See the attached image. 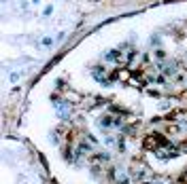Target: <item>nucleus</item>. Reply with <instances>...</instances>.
<instances>
[{
  "label": "nucleus",
  "instance_id": "obj_1",
  "mask_svg": "<svg viewBox=\"0 0 187 184\" xmlns=\"http://www.w3.org/2000/svg\"><path fill=\"white\" fill-rule=\"evenodd\" d=\"M55 40H57V38H53L51 34H45V36H41L38 45H41V49H53V47H55Z\"/></svg>",
  "mask_w": 187,
  "mask_h": 184
},
{
  "label": "nucleus",
  "instance_id": "obj_2",
  "mask_svg": "<svg viewBox=\"0 0 187 184\" xmlns=\"http://www.w3.org/2000/svg\"><path fill=\"white\" fill-rule=\"evenodd\" d=\"M53 11H55V9H53V4H45V6H43V11H41V17H51V15H53Z\"/></svg>",
  "mask_w": 187,
  "mask_h": 184
},
{
  "label": "nucleus",
  "instance_id": "obj_3",
  "mask_svg": "<svg viewBox=\"0 0 187 184\" xmlns=\"http://www.w3.org/2000/svg\"><path fill=\"white\" fill-rule=\"evenodd\" d=\"M21 76H24L21 72H13V74L9 76V81H11V83H19V81H21Z\"/></svg>",
  "mask_w": 187,
  "mask_h": 184
},
{
  "label": "nucleus",
  "instance_id": "obj_4",
  "mask_svg": "<svg viewBox=\"0 0 187 184\" xmlns=\"http://www.w3.org/2000/svg\"><path fill=\"white\" fill-rule=\"evenodd\" d=\"M121 57V51H111V53H106V59H119Z\"/></svg>",
  "mask_w": 187,
  "mask_h": 184
},
{
  "label": "nucleus",
  "instance_id": "obj_5",
  "mask_svg": "<svg viewBox=\"0 0 187 184\" xmlns=\"http://www.w3.org/2000/svg\"><path fill=\"white\" fill-rule=\"evenodd\" d=\"M164 55H166V53H164V51H162V49H160V51H155V57H157V59H162V57H164Z\"/></svg>",
  "mask_w": 187,
  "mask_h": 184
},
{
  "label": "nucleus",
  "instance_id": "obj_6",
  "mask_svg": "<svg viewBox=\"0 0 187 184\" xmlns=\"http://www.w3.org/2000/svg\"><path fill=\"white\" fill-rule=\"evenodd\" d=\"M155 83H157V85H164V83H166V78H164V76H157V78H155Z\"/></svg>",
  "mask_w": 187,
  "mask_h": 184
},
{
  "label": "nucleus",
  "instance_id": "obj_7",
  "mask_svg": "<svg viewBox=\"0 0 187 184\" xmlns=\"http://www.w3.org/2000/svg\"><path fill=\"white\" fill-rule=\"evenodd\" d=\"M30 4H32V6H41V4H43V0H30Z\"/></svg>",
  "mask_w": 187,
  "mask_h": 184
}]
</instances>
